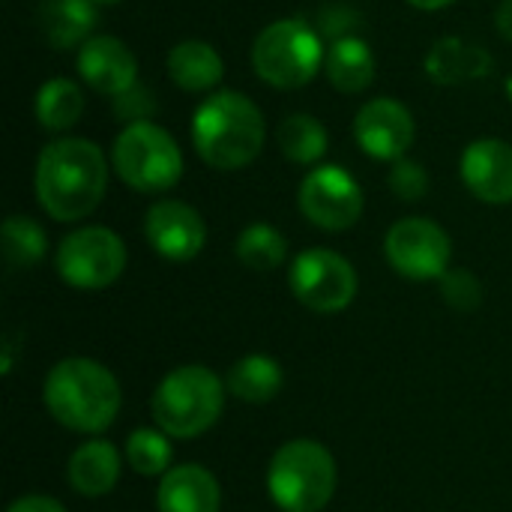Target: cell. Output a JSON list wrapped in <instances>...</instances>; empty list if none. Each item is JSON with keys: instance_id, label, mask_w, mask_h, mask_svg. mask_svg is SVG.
<instances>
[{"instance_id": "obj_10", "label": "cell", "mask_w": 512, "mask_h": 512, "mask_svg": "<svg viewBox=\"0 0 512 512\" xmlns=\"http://www.w3.org/2000/svg\"><path fill=\"white\" fill-rule=\"evenodd\" d=\"M384 252L399 276L414 282H429V279H441L450 270L453 243L438 222L423 216H408L387 231Z\"/></svg>"}, {"instance_id": "obj_6", "label": "cell", "mask_w": 512, "mask_h": 512, "mask_svg": "<svg viewBox=\"0 0 512 512\" xmlns=\"http://www.w3.org/2000/svg\"><path fill=\"white\" fill-rule=\"evenodd\" d=\"M267 489L282 512H321L336 492V462L318 441H288L270 459Z\"/></svg>"}, {"instance_id": "obj_35", "label": "cell", "mask_w": 512, "mask_h": 512, "mask_svg": "<svg viewBox=\"0 0 512 512\" xmlns=\"http://www.w3.org/2000/svg\"><path fill=\"white\" fill-rule=\"evenodd\" d=\"M96 6H108V3H120V0H93Z\"/></svg>"}, {"instance_id": "obj_8", "label": "cell", "mask_w": 512, "mask_h": 512, "mask_svg": "<svg viewBox=\"0 0 512 512\" xmlns=\"http://www.w3.org/2000/svg\"><path fill=\"white\" fill-rule=\"evenodd\" d=\"M54 264L66 285L81 291H99L123 276L126 243L111 228L87 225L60 240Z\"/></svg>"}, {"instance_id": "obj_31", "label": "cell", "mask_w": 512, "mask_h": 512, "mask_svg": "<svg viewBox=\"0 0 512 512\" xmlns=\"http://www.w3.org/2000/svg\"><path fill=\"white\" fill-rule=\"evenodd\" d=\"M6 512H66L60 501L54 498H45V495H24L18 498L15 504H9Z\"/></svg>"}, {"instance_id": "obj_17", "label": "cell", "mask_w": 512, "mask_h": 512, "mask_svg": "<svg viewBox=\"0 0 512 512\" xmlns=\"http://www.w3.org/2000/svg\"><path fill=\"white\" fill-rule=\"evenodd\" d=\"M495 60L483 45L465 42L459 36L438 39L426 54V75L438 84H465L474 78H486Z\"/></svg>"}, {"instance_id": "obj_3", "label": "cell", "mask_w": 512, "mask_h": 512, "mask_svg": "<svg viewBox=\"0 0 512 512\" xmlns=\"http://www.w3.org/2000/svg\"><path fill=\"white\" fill-rule=\"evenodd\" d=\"M42 399L48 414L60 426L84 435L105 432L120 414V402H123L120 384L111 375V369L87 357L60 360L45 375Z\"/></svg>"}, {"instance_id": "obj_2", "label": "cell", "mask_w": 512, "mask_h": 512, "mask_svg": "<svg viewBox=\"0 0 512 512\" xmlns=\"http://www.w3.org/2000/svg\"><path fill=\"white\" fill-rule=\"evenodd\" d=\"M189 132L204 165L216 171H240L261 156L267 123L249 96L216 90L195 108Z\"/></svg>"}, {"instance_id": "obj_32", "label": "cell", "mask_w": 512, "mask_h": 512, "mask_svg": "<svg viewBox=\"0 0 512 512\" xmlns=\"http://www.w3.org/2000/svg\"><path fill=\"white\" fill-rule=\"evenodd\" d=\"M495 27L507 42H512V0H501V6L495 12Z\"/></svg>"}, {"instance_id": "obj_18", "label": "cell", "mask_w": 512, "mask_h": 512, "mask_svg": "<svg viewBox=\"0 0 512 512\" xmlns=\"http://www.w3.org/2000/svg\"><path fill=\"white\" fill-rule=\"evenodd\" d=\"M171 81L186 93H210L225 75L222 54L204 39H183L165 57Z\"/></svg>"}, {"instance_id": "obj_20", "label": "cell", "mask_w": 512, "mask_h": 512, "mask_svg": "<svg viewBox=\"0 0 512 512\" xmlns=\"http://www.w3.org/2000/svg\"><path fill=\"white\" fill-rule=\"evenodd\" d=\"M69 486L84 498H102L114 492L120 480V453L111 441H87L69 456Z\"/></svg>"}, {"instance_id": "obj_23", "label": "cell", "mask_w": 512, "mask_h": 512, "mask_svg": "<svg viewBox=\"0 0 512 512\" xmlns=\"http://www.w3.org/2000/svg\"><path fill=\"white\" fill-rule=\"evenodd\" d=\"M84 114V93L72 78H51L36 93V120L48 132L72 129Z\"/></svg>"}, {"instance_id": "obj_1", "label": "cell", "mask_w": 512, "mask_h": 512, "mask_svg": "<svg viewBox=\"0 0 512 512\" xmlns=\"http://www.w3.org/2000/svg\"><path fill=\"white\" fill-rule=\"evenodd\" d=\"M33 183L39 207L51 219L78 222L90 216L105 198V153L87 138H57L39 150Z\"/></svg>"}, {"instance_id": "obj_11", "label": "cell", "mask_w": 512, "mask_h": 512, "mask_svg": "<svg viewBox=\"0 0 512 512\" xmlns=\"http://www.w3.org/2000/svg\"><path fill=\"white\" fill-rule=\"evenodd\" d=\"M300 210L321 231H348L363 216V189L351 171L318 165L300 183Z\"/></svg>"}, {"instance_id": "obj_12", "label": "cell", "mask_w": 512, "mask_h": 512, "mask_svg": "<svg viewBox=\"0 0 512 512\" xmlns=\"http://www.w3.org/2000/svg\"><path fill=\"white\" fill-rule=\"evenodd\" d=\"M354 141L366 156L378 162L405 159L408 147L414 144L411 108L390 96L369 99L354 117Z\"/></svg>"}, {"instance_id": "obj_13", "label": "cell", "mask_w": 512, "mask_h": 512, "mask_svg": "<svg viewBox=\"0 0 512 512\" xmlns=\"http://www.w3.org/2000/svg\"><path fill=\"white\" fill-rule=\"evenodd\" d=\"M144 237L165 261H192L207 243V225L186 201H156L144 216Z\"/></svg>"}, {"instance_id": "obj_7", "label": "cell", "mask_w": 512, "mask_h": 512, "mask_svg": "<svg viewBox=\"0 0 512 512\" xmlns=\"http://www.w3.org/2000/svg\"><path fill=\"white\" fill-rule=\"evenodd\" d=\"M114 174L135 192H168L183 177V150L168 129L153 120L129 123L111 147Z\"/></svg>"}, {"instance_id": "obj_9", "label": "cell", "mask_w": 512, "mask_h": 512, "mask_svg": "<svg viewBox=\"0 0 512 512\" xmlns=\"http://www.w3.org/2000/svg\"><path fill=\"white\" fill-rule=\"evenodd\" d=\"M288 285L306 309L330 315L351 306L357 294V273L348 258L333 249H306L294 258Z\"/></svg>"}, {"instance_id": "obj_21", "label": "cell", "mask_w": 512, "mask_h": 512, "mask_svg": "<svg viewBox=\"0 0 512 512\" xmlns=\"http://www.w3.org/2000/svg\"><path fill=\"white\" fill-rule=\"evenodd\" d=\"M96 21L99 6L93 0H42L39 6L42 33L60 51L81 48L87 39H93Z\"/></svg>"}, {"instance_id": "obj_5", "label": "cell", "mask_w": 512, "mask_h": 512, "mask_svg": "<svg viewBox=\"0 0 512 512\" xmlns=\"http://www.w3.org/2000/svg\"><path fill=\"white\" fill-rule=\"evenodd\" d=\"M324 39L303 18H279L267 24L252 45L255 75L276 90L306 87L324 69Z\"/></svg>"}, {"instance_id": "obj_26", "label": "cell", "mask_w": 512, "mask_h": 512, "mask_svg": "<svg viewBox=\"0 0 512 512\" xmlns=\"http://www.w3.org/2000/svg\"><path fill=\"white\" fill-rule=\"evenodd\" d=\"M48 240L36 219L30 216H9L3 222V255L9 267H33L45 258Z\"/></svg>"}, {"instance_id": "obj_34", "label": "cell", "mask_w": 512, "mask_h": 512, "mask_svg": "<svg viewBox=\"0 0 512 512\" xmlns=\"http://www.w3.org/2000/svg\"><path fill=\"white\" fill-rule=\"evenodd\" d=\"M504 87H507V96H510V102H512V75L507 78V84H504Z\"/></svg>"}, {"instance_id": "obj_30", "label": "cell", "mask_w": 512, "mask_h": 512, "mask_svg": "<svg viewBox=\"0 0 512 512\" xmlns=\"http://www.w3.org/2000/svg\"><path fill=\"white\" fill-rule=\"evenodd\" d=\"M111 108H114V117H117L123 126H129V123L150 120V117L156 114V99H153L150 87L135 84V87H129L126 93L114 96V99H111Z\"/></svg>"}, {"instance_id": "obj_29", "label": "cell", "mask_w": 512, "mask_h": 512, "mask_svg": "<svg viewBox=\"0 0 512 512\" xmlns=\"http://www.w3.org/2000/svg\"><path fill=\"white\" fill-rule=\"evenodd\" d=\"M387 183H390L393 195L402 198V201H420L429 192V174H426V168L420 162L408 159V156L399 159V162H393Z\"/></svg>"}, {"instance_id": "obj_33", "label": "cell", "mask_w": 512, "mask_h": 512, "mask_svg": "<svg viewBox=\"0 0 512 512\" xmlns=\"http://www.w3.org/2000/svg\"><path fill=\"white\" fill-rule=\"evenodd\" d=\"M408 3L417 6V9H423V12H435V9H447L456 0H408Z\"/></svg>"}, {"instance_id": "obj_25", "label": "cell", "mask_w": 512, "mask_h": 512, "mask_svg": "<svg viewBox=\"0 0 512 512\" xmlns=\"http://www.w3.org/2000/svg\"><path fill=\"white\" fill-rule=\"evenodd\" d=\"M234 252L240 258V264H246L255 273H270L276 267H282L285 255H288V243L285 237L267 225V222H252L240 231Z\"/></svg>"}, {"instance_id": "obj_24", "label": "cell", "mask_w": 512, "mask_h": 512, "mask_svg": "<svg viewBox=\"0 0 512 512\" xmlns=\"http://www.w3.org/2000/svg\"><path fill=\"white\" fill-rule=\"evenodd\" d=\"M276 141H279L282 156L294 165H315L324 159V153L330 147L324 123L312 114L285 117L276 129Z\"/></svg>"}, {"instance_id": "obj_19", "label": "cell", "mask_w": 512, "mask_h": 512, "mask_svg": "<svg viewBox=\"0 0 512 512\" xmlns=\"http://www.w3.org/2000/svg\"><path fill=\"white\" fill-rule=\"evenodd\" d=\"M375 72H378L375 51L369 48L366 39L348 33L330 42L327 57H324V75L339 93L354 96V93L369 90L375 81Z\"/></svg>"}, {"instance_id": "obj_15", "label": "cell", "mask_w": 512, "mask_h": 512, "mask_svg": "<svg viewBox=\"0 0 512 512\" xmlns=\"http://www.w3.org/2000/svg\"><path fill=\"white\" fill-rule=\"evenodd\" d=\"M78 75L105 96H120L138 84V60L117 36H93L78 48Z\"/></svg>"}, {"instance_id": "obj_27", "label": "cell", "mask_w": 512, "mask_h": 512, "mask_svg": "<svg viewBox=\"0 0 512 512\" xmlns=\"http://www.w3.org/2000/svg\"><path fill=\"white\" fill-rule=\"evenodd\" d=\"M171 456L174 450L162 429H135L126 441V462L141 477H165Z\"/></svg>"}, {"instance_id": "obj_28", "label": "cell", "mask_w": 512, "mask_h": 512, "mask_svg": "<svg viewBox=\"0 0 512 512\" xmlns=\"http://www.w3.org/2000/svg\"><path fill=\"white\" fill-rule=\"evenodd\" d=\"M438 282H441L444 300H447L453 309H459V312H471V309H477V306L483 303V285H480V279H477L471 270H465V267L447 270Z\"/></svg>"}, {"instance_id": "obj_16", "label": "cell", "mask_w": 512, "mask_h": 512, "mask_svg": "<svg viewBox=\"0 0 512 512\" xmlns=\"http://www.w3.org/2000/svg\"><path fill=\"white\" fill-rule=\"evenodd\" d=\"M156 507L159 512H219V480L201 465H177L162 477Z\"/></svg>"}, {"instance_id": "obj_4", "label": "cell", "mask_w": 512, "mask_h": 512, "mask_svg": "<svg viewBox=\"0 0 512 512\" xmlns=\"http://www.w3.org/2000/svg\"><path fill=\"white\" fill-rule=\"evenodd\" d=\"M225 387L201 363L171 369L153 393V420L168 438H198L222 414Z\"/></svg>"}, {"instance_id": "obj_22", "label": "cell", "mask_w": 512, "mask_h": 512, "mask_svg": "<svg viewBox=\"0 0 512 512\" xmlns=\"http://www.w3.org/2000/svg\"><path fill=\"white\" fill-rule=\"evenodd\" d=\"M225 387L240 402L264 405V402L276 399V393L282 390V366L273 357L249 354V357H243V360H237L231 366Z\"/></svg>"}, {"instance_id": "obj_14", "label": "cell", "mask_w": 512, "mask_h": 512, "mask_svg": "<svg viewBox=\"0 0 512 512\" xmlns=\"http://www.w3.org/2000/svg\"><path fill=\"white\" fill-rule=\"evenodd\" d=\"M462 180L468 192L486 204L512 201V144L501 138H477L462 153Z\"/></svg>"}]
</instances>
